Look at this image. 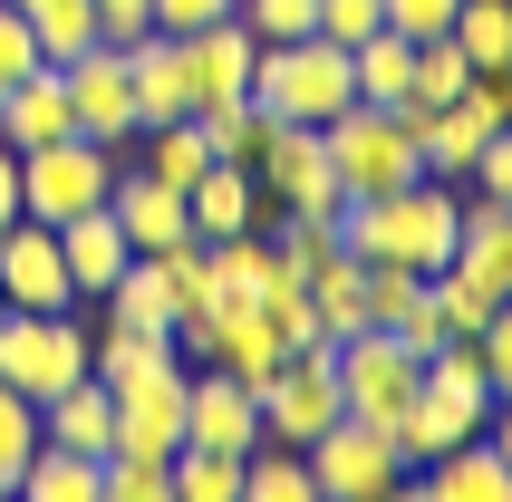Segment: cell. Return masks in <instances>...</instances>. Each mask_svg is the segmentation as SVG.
Returning <instances> with one entry per match:
<instances>
[{
    "label": "cell",
    "mask_w": 512,
    "mask_h": 502,
    "mask_svg": "<svg viewBox=\"0 0 512 502\" xmlns=\"http://www.w3.org/2000/svg\"><path fill=\"white\" fill-rule=\"evenodd\" d=\"M339 416H348V396H339V358H329V338H319V348H290L281 377L261 387V445H319Z\"/></svg>",
    "instance_id": "cell-6"
},
{
    "label": "cell",
    "mask_w": 512,
    "mask_h": 502,
    "mask_svg": "<svg viewBox=\"0 0 512 502\" xmlns=\"http://www.w3.org/2000/svg\"><path fill=\"white\" fill-rule=\"evenodd\" d=\"M58 78H68V116H78V136H87V145H116V155H126V145L145 136V116H136V78H126V49H116V39L78 49Z\"/></svg>",
    "instance_id": "cell-9"
},
{
    "label": "cell",
    "mask_w": 512,
    "mask_h": 502,
    "mask_svg": "<svg viewBox=\"0 0 512 502\" xmlns=\"http://www.w3.org/2000/svg\"><path fill=\"white\" fill-rule=\"evenodd\" d=\"M116 145H87V136H58V145H29L20 155V213L29 223H78V213H97L116 184Z\"/></svg>",
    "instance_id": "cell-5"
},
{
    "label": "cell",
    "mask_w": 512,
    "mask_h": 502,
    "mask_svg": "<svg viewBox=\"0 0 512 502\" xmlns=\"http://www.w3.org/2000/svg\"><path fill=\"white\" fill-rule=\"evenodd\" d=\"M242 502H319L300 445H252V454H242Z\"/></svg>",
    "instance_id": "cell-33"
},
{
    "label": "cell",
    "mask_w": 512,
    "mask_h": 502,
    "mask_svg": "<svg viewBox=\"0 0 512 502\" xmlns=\"http://www.w3.org/2000/svg\"><path fill=\"white\" fill-rule=\"evenodd\" d=\"M252 97L281 126H329L339 107H358V78H348V49L339 39H281V49H261L252 58Z\"/></svg>",
    "instance_id": "cell-2"
},
{
    "label": "cell",
    "mask_w": 512,
    "mask_h": 502,
    "mask_svg": "<svg viewBox=\"0 0 512 502\" xmlns=\"http://www.w3.org/2000/svg\"><path fill=\"white\" fill-rule=\"evenodd\" d=\"M0 319H10V300H0Z\"/></svg>",
    "instance_id": "cell-50"
},
{
    "label": "cell",
    "mask_w": 512,
    "mask_h": 502,
    "mask_svg": "<svg viewBox=\"0 0 512 502\" xmlns=\"http://www.w3.org/2000/svg\"><path fill=\"white\" fill-rule=\"evenodd\" d=\"M474 194L512 203V126H493V136H484V165H474Z\"/></svg>",
    "instance_id": "cell-45"
},
{
    "label": "cell",
    "mask_w": 512,
    "mask_h": 502,
    "mask_svg": "<svg viewBox=\"0 0 512 502\" xmlns=\"http://www.w3.org/2000/svg\"><path fill=\"white\" fill-rule=\"evenodd\" d=\"M484 445H493V454L512 464V406H493V416H484Z\"/></svg>",
    "instance_id": "cell-48"
},
{
    "label": "cell",
    "mask_w": 512,
    "mask_h": 502,
    "mask_svg": "<svg viewBox=\"0 0 512 502\" xmlns=\"http://www.w3.org/2000/svg\"><path fill=\"white\" fill-rule=\"evenodd\" d=\"M387 502H426V483H416V474H406V483H397V493H387Z\"/></svg>",
    "instance_id": "cell-49"
},
{
    "label": "cell",
    "mask_w": 512,
    "mask_h": 502,
    "mask_svg": "<svg viewBox=\"0 0 512 502\" xmlns=\"http://www.w3.org/2000/svg\"><path fill=\"white\" fill-rule=\"evenodd\" d=\"M416 396H426L435 416H455L464 435H484L493 387H484V358H474V338H445V348H426V367H416Z\"/></svg>",
    "instance_id": "cell-18"
},
{
    "label": "cell",
    "mask_w": 512,
    "mask_h": 502,
    "mask_svg": "<svg viewBox=\"0 0 512 502\" xmlns=\"http://www.w3.org/2000/svg\"><path fill=\"white\" fill-rule=\"evenodd\" d=\"M261 203L271 213H339V174H329V145L319 126H281V136L261 145Z\"/></svg>",
    "instance_id": "cell-11"
},
{
    "label": "cell",
    "mask_w": 512,
    "mask_h": 502,
    "mask_svg": "<svg viewBox=\"0 0 512 502\" xmlns=\"http://www.w3.org/2000/svg\"><path fill=\"white\" fill-rule=\"evenodd\" d=\"M252 58H261V39H252L242 20L194 29V39H184V87H194V116H203V107H232V97H252Z\"/></svg>",
    "instance_id": "cell-15"
},
{
    "label": "cell",
    "mask_w": 512,
    "mask_h": 502,
    "mask_svg": "<svg viewBox=\"0 0 512 502\" xmlns=\"http://www.w3.org/2000/svg\"><path fill=\"white\" fill-rule=\"evenodd\" d=\"M319 145H329V174H339V203H368V194H397V184H416V136H406L397 107H339L329 126H319Z\"/></svg>",
    "instance_id": "cell-3"
},
{
    "label": "cell",
    "mask_w": 512,
    "mask_h": 502,
    "mask_svg": "<svg viewBox=\"0 0 512 502\" xmlns=\"http://www.w3.org/2000/svg\"><path fill=\"white\" fill-rule=\"evenodd\" d=\"M145 20L165 29V39H194V29L232 20V0H145Z\"/></svg>",
    "instance_id": "cell-43"
},
{
    "label": "cell",
    "mask_w": 512,
    "mask_h": 502,
    "mask_svg": "<svg viewBox=\"0 0 512 502\" xmlns=\"http://www.w3.org/2000/svg\"><path fill=\"white\" fill-rule=\"evenodd\" d=\"M39 445H58V454H107L116 445V396L97 387V377L58 387L49 406H39Z\"/></svg>",
    "instance_id": "cell-21"
},
{
    "label": "cell",
    "mask_w": 512,
    "mask_h": 502,
    "mask_svg": "<svg viewBox=\"0 0 512 502\" xmlns=\"http://www.w3.org/2000/svg\"><path fill=\"white\" fill-rule=\"evenodd\" d=\"M474 68H512V0H455V29H445Z\"/></svg>",
    "instance_id": "cell-34"
},
{
    "label": "cell",
    "mask_w": 512,
    "mask_h": 502,
    "mask_svg": "<svg viewBox=\"0 0 512 502\" xmlns=\"http://www.w3.org/2000/svg\"><path fill=\"white\" fill-rule=\"evenodd\" d=\"M300 464H310L319 502H387V493L406 483L397 445H387V425H358V416H339L319 445H300Z\"/></svg>",
    "instance_id": "cell-8"
},
{
    "label": "cell",
    "mask_w": 512,
    "mask_h": 502,
    "mask_svg": "<svg viewBox=\"0 0 512 502\" xmlns=\"http://www.w3.org/2000/svg\"><path fill=\"white\" fill-rule=\"evenodd\" d=\"M20 223V155H10V145H0V232Z\"/></svg>",
    "instance_id": "cell-47"
},
{
    "label": "cell",
    "mask_w": 512,
    "mask_h": 502,
    "mask_svg": "<svg viewBox=\"0 0 512 502\" xmlns=\"http://www.w3.org/2000/svg\"><path fill=\"white\" fill-rule=\"evenodd\" d=\"M107 213H116V232H126L136 251H174V242H194V223H184V194H174V184H155V174H136V165H116Z\"/></svg>",
    "instance_id": "cell-17"
},
{
    "label": "cell",
    "mask_w": 512,
    "mask_h": 502,
    "mask_svg": "<svg viewBox=\"0 0 512 502\" xmlns=\"http://www.w3.org/2000/svg\"><path fill=\"white\" fill-rule=\"evenodd\" d=\"M184 223H194V242L261 232V223H271V203H261V174H252V165H203L194 184H184Z\"/></svg>",
    "instance_id": "cell-16"
},
{
    "label": "cell",
    "mask_w": 512,
    "mask_h": 502,
    "mask_svg": "<svg viewBox=\"0 0 512 502\" xmlns=\"http://www.w3.org/2000/svg\"><path fill=\"white\" fill-rule=\"evenodd\" d=\"M377 29H387V0H319V39L358 49V39H377Z\"/></svg>",
    "instance_id": "cell-42"
},
{
    "label": "cell",
    "mask_w": 512,
    "mask_h": 502,
    "mask_svg": "<svg viewBox=\"0 0 512 502\" xmlns=\"http://www.w3.org/2000/svg\"><path fill=\"white\" fill-rule=\"evenodd\" d=\"M126 165H136V174H155V184H174V194H184V184H194V174L213 165V145H203V126H194V116H165V126H145V136L126 145Z\"/></svg>",
    "instance_id": "cell-27"
},
{
    "label": "cell",
    "mask_w": 512,
    "mask_h": 502,
    "mask_svg": "<svg viewBox=\"0 0 512 502\" xmlns=\"http://www.w3.org/2000/svg\"><path fill=\"white\" fill-rule=\"evenodd\" d=\"M203 251H213V309L203 319L261 309V290H271V232H232V242H203Z\"/></svg>",
    "instance_id": "cell-25"
},
{
    "label": "cell",
    "mask_w": 512,
    "mask_h": 502,
    "mask_svg": "<svg viewBox=\"0 0 512 502\" xmlns=\"http://www.w3.org/2000/svg\"><path fill=\"white\" fill-rule=\"evenodd\" d=\"M58 136H78V116H68V78L39 68V78H20L10 97H0V145L29 155V145H58Z\"/></svg>",
    "instance_id": "cell-20"
},
{
    "label": "cell",
    "mask_w": 512,
    "mask_h": 502,
    "mask_svg": "<svg viewBox=\"0 0 512 502\" xmlns=\"http://www.w3.org/2000/svg\"><path fill=\"white\" fill-rule=\"evenodd\" d=\"M348 78H358V107H406L416 97V39H397V29L358 39L348 49Z\"/></svg>",
    "instance_id": "cell-26"
},
{
    "label": "cell",
    "mask_w": 512,
    "mask_h": 502,
    "mask_svg": "<svg viewBox=\"0 0 512 502\" xmlns=\"http://www.w3.org/2000/svg\"><path fill=\"white\" fill-rule=\"evenodd\" d=\"M145 0H97V39H116V49H126V39H145Z\"/></svg>",
    "instance_id": "cell-46"
},
{
    "label": "cell",
    "mask_w": 512,
    "mask_h": 502,
    "mask_svg": "<svg viewBox=\"0 0 512 502\" xmlns=\"http://www.w3.org/2000/svg\"><path fill=\"white\" fill-rule=\"evenodd\" d=\"M0 300L10 309H87L78 280H68V251H58V223H10L0 232Z\"/></svg>",
    "instance_id": "cell-10"
},
{
    "label": "cell",
    "mask_w": 512,
    "mask_h": 502,
    "mask_svg": "<svg viewBox=\"0 0 512 502\" xmlns=\"http://www.w3.org/2000/svg\"><path fill=\"white\" fill-rule=\"evenodd\" d=\"M97 502H174V474H165V464H145V454H107Z\"/></svg>",
    "instance_id": "cell-39"
},
{
    "label": "cell",
    "mask_w": 512,
    "mask_h": 502,
    "mask_svg": "<svg viewBox=\"0 0 512 502\" xmlns=\"http://www.w3.org/2000/svg\"><path fill=\"white\" fill-rule=\"evenodd\" d=\"M464 78H474V58H464L455 39H416V97H426V107H455Z\"/></svg>",
    "instance_id": "cell-37"
},
{
    "label": "cell",
    "mask_w": 512,
    "mask_h": 502,
    "mask_svg": "<svg viewBox=\"0 0 512 502\" xmlns=\"http://www.w3.org/2000/svg\"><path fill=\"white\" fill-rule=\"evenodd\" d=\"M39 454V406H29L20 387H0V493L20 483V464Z\"/></svg>",
    "instance_id": "cell-38"
},
{
    "label": "cell",
    "mask_w": 512,
    "mask_h": 502,
    "mask_svg": "<svg viewBox=\"0 0 512 502\" xmlns=\"http://www.w3.org/2000/svg\"><path fill=\"white\" fill-rule=\"evenodd\" d=\"M97 483H107V454H58V445H39L20 464L10 493H20V502H97Z\"/></svg>",
    "instance_id": "cell-28"
},
{
    "label": "cell",
    "mask_w": 512,
    "mask_h": 502,
    "mask_svg": "<svg viewBox=\"0 0 512 502\" xmlns=\"http://www.w3.org/2000/svg\"><path fill=\"white\" fill-rule=\"evenodd\" d=\"M58 251H68V280H78V300H107V280L136 261V242L116 232V213H78V223H58Z\"/></svg>",
    "instance_id": "cell-23"
},
{
    "label": "cell",
    "mask_w": 512,
    "mask_h": 502,
    "mask_svg": "<svg viewBox=\"0 0 512 502\" xmlns=\"http://www.w3.org/2000/svg\"><path fill=\"white\" fill-rule=\"evenodd\" d=\"M232 20L252 29L261 49H281V39H310L319 29V0H232Z\"/></svg>",
    "instance_id": "cell-36"
},
{
    "label": "cell",
    "mask_w": 512,
    "mask_h": 502,
    "mask_svg": "<svg viewBox=\"0 0 512 502\" xmlns=\"http://www.w3.org/2000/svg\"><path fill=\"white\" fill-rule=\"evenodd\" d=\"M49 58H39V39H29V20H20V0H0V97L20 78H39Z\"/></svg>",
    "instance_id": "cell-40"
},
{
    "label": "cell",
    "mask_w": 512,
    "mask_h": 502,
    "mask_svg": "<svg viewBox=\"0 0 512 502\" xmlns=\"http://www.w3.org/2000/svg\"><path fill=\"white\" fill-rule=\"evenodd\" d=\"M503 87H512V68H503Z\"/></svg>",
    "instance_id": "cell-52"
},
{
    "label": "cell",
    "mask_w": 512,
    "mask_h": 502,
    "mask_svg": "<svg viewBox=\"0 0 512 502\" xmlns=\"http://www.w3.org/2000/svg\"><path fill=\"white\" fill-rule=\"evenodd\" d=\"M194 126H203V145H213V165H261V145L281 136V116L261 107V97H232V107H203Z\"/></svg>",
    "instance_id": "cell-29"
},
{
    "label": "cell",
    "mask_w": 512,
    "mask_h": 502,
    "mask_svg": "<svg viewBox=\"0 0 512 502\" xmlns=\"http://www.w3.org/2000/svg\"><path fill=\"white\" fill-rule=\"evenodd\" d=\"M184 445L203 454H252L261 445V396L223 367H194V387H184Z\"/></svg>",
    "instance_id": "cell-13"
},
{
    "label": "cell",
    "mask_w": 512,
    "mask_h": 502,
    "mask_svg": "<svg viewBox=\"0 0 512 502\" xmlns=\"http://www.w3.org/2000/svg\"><path fill=\"white\" fill-rule=\"evenodd\" d=\"M474 358H484V387H493V406H512V300L493 309L484 329H474Z\"/></svg>",
    "instance_id": "cell-41"
},
{
    "label": "cell",
    "mask_w": 512,
    "mask_h": 502,
    "mask_svg": "<svg viewBox=\"0 0 512 502\" xmlns=\"http://www.w3.org/2000/svg\"><path fill=\"white\" fill-rule=\"evenodd\" d=\"M455 271H474L493 300H512V203L464 194V213H455Z\"/></svg>",
    "instance_id": "cell-19"
},
{
    "label": "cell",
    "mask_w": 512,
    "mask_h": 502,
    "mask_svg": "<svg viewBox=\"0 0 512 502\" xmlns=\"http://www.w3.org/2000/svg\"><path fill=\"white\" fill-rule=\"evenodd\" d=\"M29 39H39V58L49 68H68L78 49H97V0H20Z\"/></svg>",
    "instance_id": "cell-30"
},
{
    "label": "cell",
    "mask_w": 512,
    "mask_h": 502,
    "mask_svg": "<svg viewBox=\"0 0 512 502\" xmlns=\"http://www.w3.org/2000/svg\"><path fill=\"white\" fill-rule=\"evenodd\" d=\"M87 319L78 309H10L0 319V387H20L29 406H49L58 387H78V377H97L87 367Z\"/></svg>",
    "instance_id": "cell-4"
},
{
    "label": "cell",
    "mask_w": 512,
    "mask_h": 502,
    "mask_svg": "<svg viewBox=\"0 0 512 502\" xmlns=\"http://www.w3.org/2000/svg\"><path fill=\"white\" fill-rule=\"evenodd\" d=\"M416 483H426V502H512V464L484 445V435L445 445V454H435V464H426Z\"/></svg>",
    "instance_id": "cell-22"
},
{
    "label": "cell",
    "mask_w": 512,
    "mask_h": 502,
    "mask_svg": "<svg viewBox=\"0 0 512 502\" xmlns=\"http://www.w3.org/2000/svg\"><path fill=\"white\" fill-rule=\"evenodd\" d=\"M329 358H339V396L358 425H397L406 406H416V348H406L397 329H358V338H329Z\"/></svg>",
    "instance_id": "cell-7"
},
{
    "label": "cell",
    "mask_w": 512,
    "mask_h": 502,
    "mask_svg": "<svg viewBox=\"0 0 512 502\" xmlns=\"http://www.w3.org/2000/svg\"><path fill=\"white\" fill-rule=\"evenodd\" d=\"M455 213H464V184H397V194H368V203H339V242L358 261H397V271H445L455 261Z\"/></svg>",
    "instance_id": "cell-1"
},
{
    "label": "cell",
    "mask_w": 512,
    "mask_h": 502,
    "mask_svg": "<svg viewBox=\"0 0 512 502\" xmlns=\"http://www.w3.org/2000/svg\"><path fill=\"white\" fill-rule=\"evenodd\" d=\"M387 29L397 39H445L455 29V0H387Z\"/></svg>",
    "instance_id": "cell-44"
},
{
    "label": "cell",
    "mask_w": 512,
    "mask_h": 502,
    "mask_svg": "<svg viewBox=\"0 0 512 502\" xmlns=\"http://www.w3.org/2000/svg\"><path fill=\"white\" fill-rule=\"evenodd\" d=\"M97 309H107L116 329H165V338H174V319H184V300H174V280H165L155 251H136V261L107 280V300H97Z\"/></svg>",
    "instance_id": "cell-24"
},
{
    "label": "cell",
    "mask_w": 512,
    "mask_h": 502,
    "mask_svg": "<svg viewBox=\"0 0 512 502\" xmlns=\"http://www.w3.org/2000/svg\"><path fill=\"white\" fill-rule=\"evenodd\" d=\"M174 502H242V454H203V445H174L165 454Z\"/></svg>",
    "instance_id": "cell-35"
},
{
    "label": "cell",
    "mask_w": 512,
    "mask_h": 502,
    "mask_svg": "<svg viewBox=\"0 0 512 502\" xmlns=\"http://www.w3.org/2000/svg\"><path fill=\"white\" fill-rule=\"evenodd\" d=\"M310 309H319V329H329V338H358V329H368V261L339 251V261L310 280Z\"/></svg>",
    "instance_id": "cell-31"
},
{
    "label": "cell",
    "mask_w": 512,
    "mask_h": 502,
    "mask_svg": "<svg viewBox=\"0 0 512 502\" xmlns=\"http://www.w3.org/2000/svg\"><path fill=\"white\" fill-rule=\"evenodd\" d=\"M493 309H503V300H493V290H484L474 271H455V261H445V271H426V319H435L445 338H474V329L493 319Z\"/></svg>",
    "instance_id": "cell-32"
},
{
    "label": "cell",
    "mask_w": 512,
    "mask_h": 502,
    "mask_svg": "<svg viewBox=\"0 0 512 502\" xmlns=\"http://www.w3.org/2000/svg\"><path fill=\"white\" fill-rule=\"evenodd\" d=\"M184 387H194V367H155L136 387H116V445L107 454H145V464H165L184 445Z\"/></svg>",
    "instance_id": "cell-12"
},
{
    "label": "cell",
    "mask_w": 512,
    "mask_h": 502,
    "mask_svg": "<svg viewBox=\"0 0 512 502\" xmlns=\"http://www.w3.org/2000/svg\"><path fill=\"white\" fill-rule=\"evenodd\" d=\"M397 116H406V136H416V165H426L435 184H474V165H484V136H493V126L464 107V97H455V107H426V97H406Z\"/></svg>",
    "instance_id": "cell-14"
},
{
    "label": "cell",
    "mask_w": 512,
    "mask_h": 502,
    "mask_svg": "<svg viewBox=\"0 0 512 502\" xmlns=\"http://www.w3.org/2000/svg\"><path fill=\"white\" fill-rule=\"evenodd\" d=\"M0 502H20V493H0Z\"/></svg>",
    "instance_id": "cell-51"
}]
</instances>
